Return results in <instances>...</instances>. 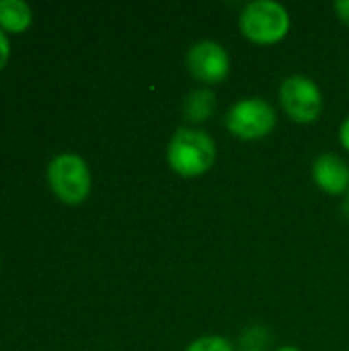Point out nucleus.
I'll use <instances>...</instances> for the list:
<instances>
[{
  "instance_id": "f257e3e1",
  "label": "nucleus",
  "mask_w": 349,
  "mask_h": 351,
  "mask_svg": "<svg viewBox=\"0 0 349 351\" xmlns=\"http://www.w3.org/2000/svg\"><path fill=\"white\" fill-rule=\"evenodd\" d=\"M218 156L216 140L202 128L181 125L169 140L167 165L183 179H195L206 175Z\"/></svg>"
},
{
  "instance_id": "f03ea898",
  "label": "nucleus",
  "mask_w": 349,
  "mask_h": 351,
  "mask_svg": "<svg viewBox=\"0 0 349 351\" xmlns=\"http://www.w3.org/2000/svg\"><path fill=\"white\" fill-rule=\"evenodd\" d=\"M290 12L276 0H253L239 14V29L245 39L257 45L280 43L290 31Z\"/></svg>"
},
{
  "instance_id": "7ed1b4c3",
  "label": "nucleus",
  "mask_w": 349,
  "mask_h": 351,
  "mask_svg": "<svg viewBox=\"0 0 349 351\" xmlns=\"http://www.w3.org/2000/svg\"><path fill=\"white\" fill-rule=\"evenodd\" d=\"M47 181L53 195L68 206H78L86 202L93 187V177L86 160L70 152L51 158V162L47 165Z\"/></svg>"
},
{
  "instance_id": "20e7f679",
  "label": "nucleus",
  "mask_w": 349,
  "mask_h": 351,
  "mask_svg": "<svg viewBox=\"0 0 349 351\" xmlns=\"http://www.w3.org/2000/svg\"><path fill=\"white\" fill-rule=\"evenodd\" d=\"M278 111L274 105L261 97L239 99L226 113L224 125L239 140H261L276 130Z\"/></svg>"
},
{
  "instance_id": "39448f33",
  "label": "nucleus",
  "mask_w": 349,
  "mask_h": 351,
  "mask_svg": "<svg viewBox=\"0 0 349 351\" xmlns=\"http://www.w3.org/2000/svg\"><path fill=\"white\" fill-rule=\"evenodd\" d=\"M278 99L282 111L296 123H313L323 113V93L319 84L304 74H292L282 80Z\"/></svg>"
},
{
  "instance_id": "423d86ee",
  "label": "nucleus",
  "mask_w": 349,
  "mask_h": 351,
  "mask_svg": "<svg viewBox=\"0 0 349 351\" xmlns=\"http://www.w3.org/2000/svg\"><path fill=\"white\" fill-rule=\"evenodd\" d=\"M185 64L189 74L206 86L220 84L230 74V56L226 47L214 39L195 41L187 49Z\"/></svg>"
},
{
  "instance_id": "0eeeda50",
  "label": "nucleus",
  "mask_w": 349,
  "mask_h": 351,
  "mask_svg": "<svg viewBox=\"0 0 349 351\" xmlns=\"http://www.w3.org/2000/svg\"><path fill=\"white\" fill-rule=\"evenodd\" d=\"M311 175L315 185L329 195H344L349 191L348 160L335 152H323L313 160Z\"/></svg>"
},
{
  "instance_id": "6e6552de",
  "label": "nucleus",
  "mask_w": 349,
  "mask_h": 351,
  "mask_svg": "<svg viewBox=\"0 0 349 351\" xmlns=\"http://www.w3.org/2000/svg\"><path fill=\"white\" fill-rule=\"evenodd\" d=\"M214 111H216V95L208 86L193 88L181 103V113L185 121H189L195 128L208 121Z\"/></svg>"
},
{
  "instance_id": "1a4fd4ad",
  "label": "nucleus",
  "mask_w": 349,
  "mask_h": 351,
  "mask_svg": "<svg viewBox=\"0 0 349 351\" xmlns=\"http://www.w3.org/2000/svg\"><path fill=\"white\" fill-rule=\"evenodd\" d=\"M33 21L31 6L21 0H2L0 2V29L4 33H23Z\"/></svg>"
},
{
  "instance_id": "9d476101",
  "label": "nucleus",
  "mask_w": 349,
  "mask_h": 351,
  "mask_svg": "<svg viewBox=\"0 0 349 351\" xmlns=\"http://www.w3.org/2000/svg\"><path fill=\"white\" fill-rule=\"evenodd\" d=\"M185 351H234L232 343L222 335H202L193 339Z\"/></svg>"
},
{
  "instance_id": "9b49d317",
  "label": "nucleus",
  "mask_w": 349,
  "mask_h": 351,
  "mask_svg": "<svg viewBox=\"0 0 349 351\" xmlns=\"http://www.w3.org/2000/svg\"><path fill=\"white\" fill-rule=\"evenodd\" d=\"M8 58H10V43H8V37H6V33L0 29V70L6 66Z\"/></svg>"
},
{
  "instance_id": "f8f14e48",
  "label": "nucleus",
  "mask_w": 349,
  "mask_h": 351,
  "mask_svg": "<svg viewBox=\"0 0 349 351\" xmlns=\"http://www.w3.org/2000/svg\"><path fill=\"white\" fill-rule=\"evenodd\" d=\"M333 8H335L337 16L349 27V0H339V2H335Z\"/></svg>"
},
{
  "instance_id": "ddd939ff",
  "label": "nucleus",
  "mask_w": 349,
  "mask_h": 351,
  "mask_svg": "<svg viewBox=\"0 0 349 351\" xmlns=\"http://www.w3.org/2000/svg\"><path fill=\"white\" fill-rule=\"evenodd\" d=\"M339 142H341V146L349 152V115L341 121V125H339Z\"/></svg>"
},
{
  "instance_id": "4468645a",
  "label": "nucleus",
  "mask_w": 349,
  "mask_h": 351,
  "mask_svg": "<svg viewBox=\"0 0 349 351\" xmlns=\"http://www.w3.org/2000/svg\"><path fill=\"white\" fill-rule=\"evenodd\" d=\"M276 351H300L296 346H282V348H278Z\"/></svg>"
},
{
  "instance_id": "2eb2a0df",
  "label": "nucleus",
  "mask_w": 349,
  "mask_h": 351,
  "mask_svg": "<svg viewBox=\"0 0 349 351\" xmlns=\"http://www.w3.org/2000/svg\"><path fill=\"white\" fill-rule=\"evenodd\" d=\"M245 351H261V350H255V348H251V350H245Z\"/></svg>"
},
{
  "instance_id": "dca6fc26",
  "label": "nucleus",
  "mask_w": 349,
  "mask_h": 351,
  "mask_svg": "<svg viewBox=\"0 0 349 351\" xmlns=\"http://www.w3.org/2000/svg\"><path fill=\"white\" fill-rule=\"evenodd\" d=\"M348 202H349V191H348Z\"/></svg>"
}]
</instances>
